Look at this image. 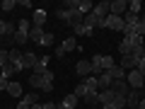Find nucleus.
Here are the masks:
<instances>
[{
	"instance_id": "obj_1",
	"label": "nucleus",
	"mask_w": 145,
	"mask_h": 109,
	"mask_svg": "<svg viewBox=\"0 0 145 109\" xmlns=\"http://www.w3.org/2000/svg\"><path fill=\"white\" fill-rule=\"evenodd\" d=\"M126 83H128L131 90H143L145 87V78L140 75L138 70H128L126 73Z\"/></svg>"
},
{
	"instance_id": "obj_2",
	"label": "nucleus",
	"mask_w": 145,
	"mask_h": 109,
	"mask_svg": "<svg viewBox=\"0 0 145 109\" xmlns=\"http://www.w3.org/2000/svg\"><path fill=\"white\" fill-rule=\"evenodd\" d=\"M29 85H31L34 90H44V92H53V85H46L44 75H39V73H31V78H29Z\"/></svg>"
},
{
	"instance_id": "obj_3",
	"label": "nucleus",
	"mask_w": 145,
	"mask_h": 109,
	"mask_svg": "<svg viewBox=\"0 0 145 109\" xmlns=\"http://www.w3.org/2000/svg\"><path fill=\"white\" fill-rule=\"evenodd\" d=\"M123 17H116V15H109L104 20V29H111V32H123Z\"/></svg>"
},
{
	"instance_id": "obj_4",
	"label": "nucleus",
	"mask_w": 145,
	"mask_h": 109,
	"mask_svg": "<svg viewBox=\"0 0 145 109\" xmlns=\"http://www.w3.org/2000/svg\"><path fill=\"white\" fill-rule=\"evenodd\" d=\"M126 10H128V3H126V0H114V3H109V15L123 17Z\"/></svg>"
},
{
	"instance_id": "obj_5",
	"label": "nucleus",
	"mask_w": 145,
	"mask_h": 109,
	"mask_svg": "<svg viewBox=\"0 0 145 109\" xmlns=\"http://www.w3.org/2000/svg\"><path fill=\"white\" fill-rule=\"evenodd\" d=\"M36 102H39V99H36V90H34V92H27V95H22V99L17 102V107H15V109H31Z\"/></svg>"
},
{
	"instance_id": "obj_6",
	"label": "nucleus",
	"mask_w": 145,
	"mask_h": 109,
	"mask_svg": "<svg viewBox=\"0 0 145 109\" xmlns=\"http://www.w3.org/2000/svg\"><path fill=\"white\" fill-rule=\"evenodd\" d=\"M92 12H94V17H97V20L102 22V27H104V20L109 17V3H106V0H102V3H97Z\"/></svg>"
},
{
	"instance_id": "obj_7",
	"label": "nucleus",
	"mask_w": 145,
	"mask_h": 109,
	"mask_svg": "<svg viewBox=\"0 0 145 109\" xmlns=\"http://www.w3.org/2000/svg\"><path fill=\"white\" fill-rule=\"evenodd\" d=\"M111 92H114L116 97H128L131 87H128V83H126V80H114V85H111Z\"/></svg>"
},
{
	"instance_id": "obj_8",
	"label": "nucleus",
	"mask_w": 145,
	"mask_h": 109,
	"mask_svg": "<svg viewBox=\"0 0 145 109\" xmlns=\"http://www.w3.org/2000/svg\"><path fill=\"white\" fill-rule=\"evenodd\" d=\"M140 99H143V92L140 90H131L128 97H126V109H138Z\"/></svg>"
},
{
	"instance_id": "obj_9",
	"label": "nucleus",
	"mask_w": 145,
	"mask_h": 109,
	"mask_svg": "<svg viewBox=\"0 0 145 109\" xmlns=\"http://www.w3.org/2000/svg\"><path fill=\"white\" fill-rule=\"evenodd\" d=\"M97 80H99V92H102V90H111V85H114V78H111L109 70H104Z\"/></svg>"
},
{
	"instance_id": "obj_10",
	"label": "nucleus",
	"mask_w": 145,
	"mask_h": 109,
	"mask_svg": "<svg viewBox=\"0 0 145 109\" xmlns=\"http://www.w3.org/2000/svg\"><path fill=\"white\" fill-rule=\"evenodd\" d=\"M75 73H78L80 78L85 80L89 73H92V66H89V61H78V63H75Z\"/></svg>"
},
{
	"instance_id": "obj_11",
	"label": "nucleus",
	"mask_w": 145,
	"mask_h": 109,
	"mask_svg": "<svg viewBox=\"0 0 145 109\" xmlns=\"http://www.w3.org/2000/svg\"><path fill=\"white\" fill-rule=\"evenodd\" d=\"M48 20V12L44 10V7H36L34 10V27H44Z\"/></svg>"
},
{
	"instance_id": "obj_12",
	"label": "nucleus",
	"mask_w": 145,
	"mask_h": 109,
	"mask_svg": "<svg viewBox=\"0 0 145 109\" xmlns=\"http://www.w3.org/2000/svg\"><path fill=\"white\" fill-rule=\"evenodd\" d=\"M48 63H51V56H39V61H36V66H34V73L44 75V73L48 70Z\"/></svg>"
},
{
	"instance_id": "obj_13",
	"label": "nucleus",
	"mask_w": 145,
	"mask_h": 109,
	"mask_svg": "<svg viewBox=\"0 0 145 109\" xmlns=\"http://www.w3.org/2000/svg\"><path fill=\"white\" fill-rule=\"evenodd\" d=\"M114 99H116V95L111 92V90H102V92H99V109H102L104 104H114Z\"/></svg>"
},
{
	"instance_id": "obj_14",
	"label": "nucleus",
	"mask_w": 145,
	"mask_h": 109,
	"mask_svg": "<svg viewBox=\"0 0 145 109\" xmlns=\"http://www.w3.org/2000/svg\"><path fill=\"white\" fill-rule=\"evenodd\" d=\"M138 58H133V56H123V58H121V68H123V70L126 73H128V70H135V68H138Z\"/></svg>"
},
{
	"instance_id": "obj_15",
	"label": "nucleus",
	"mask_w": 145,
	"mask_h": 109,
	"mask_svg": "<svg viewBox=\"0 0 145 109\" xmlns=\"http://www.w3.org/2000/svg\"><path fill=\"white\" fill-rule=\"evenodd\" d=\"M7 95H12V97H17V99H22V85L17 83V80H10V85H7Z\"/></svg>"
},
{
	"instance_id": "obj_16",
	"label": "nucleus",
	"mask_w": 145,
	"mask_h": 109,
	"mask_svg": "<svg viewBox=\"0 0 145 109\" xmlns=\"http://www.w3.org/2000/svg\"><path fill=\"white\" fill-rule=\"evenodd\" d=\"M36 61H39V56H34V53H22V68H31L34 70Z\"/></svg>"
},
{
	"instance_id": "obj_17",
	"label": "nucleus",
	"mask_w": 145,
	"mask_h": 109,
	"mask_svg": "<svg viewBox=\"0 0 145 109\" xmlns=\"http://www.w3.org/2000/svg\"><path fill=\"white\" fill-rule=\"evenodd\" d=\"M75 107H78V97L75 95H65V99L58 104V109H75Z\"/></svg>"
},
{
	"instance_id": "obj_18",
	"label": "nucleus",
	"mask_w": 145,
	"mask_h": 109,
	"mask_svg": "<svg viewBox=\"0 0 145 109\" xmlns=\"http://www.w3.org/2000/svg\"><path fill=\"white\" fill-rule=\"evenodd\" d=\"M41 36H44V27H31L29 29V41L41 44Z\"/></svg>"
},
{
	"instance_id": "obj_19",
	"label": "nucleus",
	"mask_w": 145,
	"mask_h": 109,
	"mask_svg": "<svg viewBox=\"0 0 145 109\" xmlns=\"http://www.w3.org/2000/svg\"><path fill=\"white\" fill-rule=\"evenodd\" d=\"M72 34H75V36H92L94 32H92V29H87V27L80 22V24H72Z\"/></svg>"
},
{
	"instance_id": "obj_20",
	"label": "nucleus",
	"mask_w": 145,
	"mask_h": 109,
	"mask_svg": "<svg viewBox=\"0 0 145 109\" xmlns=\"http://www.w3.org/2000/svg\"><path fill=\"white\" fill-rule=\"evenodd\" d=\"M138 22H140V17H138V15H133V12L126 10V15H123V24H126V27H135Z\"/></svg>"
},
{
	"instance_id": "obj_21",
	"label": "nucleus",
	"mask_w": 145,
	"mask_h": 109,
	"mask_svg": "<svg viewBox=\"0 0 145 109\" xmlns=\"http://www.w3.org/2000/svg\"><path fill=\"white\" fill-rule=\"evenodd\" d=\"M12 36H15V44H17V46H24V44L29 41V34H27V32H20V29H17Z\"/></svg>"
},
{
	"instance_id": "obj_22",
	"label": "nucleus",
	"mask_w": 145,
	"mask_h": 109,
	"mask_svg": "<svg viewBox=\"0 0 145 109\" xmlns=\"http://www.w3.org/2000/svg\"><path fill=\"white\" fill-rule=\"evenodd\" d=\"M61 49H63L65 53H68V51H75V49H78V41H75V36H68L65 41H63V46H61Z\"/></svg>"
},
{
	"instance_id": "obj_23",
	"label": "nucleus",
	"mask_w": 145,
	"mask_h": 109,
	"mask_svg": "<svg viewBox=\"0 0 145 109\" xmlns=\"http://www.w3.org/2000/svg\"><path fill=\"white\" fill-rule=\"evenodd\" d=\"M109 73H111V78H114V80H126V70L121 66H114Z\"/></svg>"
},
{
	"instance_id": "obj_24",
	"label": "nucleus",
	"mask_w": 145,
	"mask_h": 109,
	"mask_svg": "<svg viewBox=\"0 0 145 109\" xmlns=\"http://www.w3.org/2000/svg\"><path fill=\"white\" fill-rule=\"evenodd\" d=\"M15 32H17L15 24H7V22L0 20V36H3V34H15Z\"/></svg>"
},
{
	"instance_id": "obj_25",
	"label": "nucleus",
	"mask_w": 145,
	"mask_h": 109,
	"mask_svg": "<svg viewBox=\"0 0 145 109\" xmlns=\"http://www.w3.org/2000/svg\"><path fill=\"white\" fill-rule=\"evenodd\" d=\"M12 75H15V68H12L10 63H7L5 68H0V78H5V80H10Z\"/></svg>"
},
{
	"instance_id": "obj_26",
	"label": "nucleus",
	"mask_w": 145,
	"mask_h": 109,
	"mask_svg": "<svg viewBox=\"0 0 145 109\" xmlns=\"http://www.w3.org/2000/svg\"><path fill=\"white\" fill-rule=\"evenodd\" d=\"M116 63H114V58L111 56H102V70H111Z\"/></svg>"
},
{
	"instance_id": "obj_27",
	"label": "nucleus",
	"mask_w": 145,
	"mask_h": 109,
	"mask_svg": "<svg viewBox=\"0 0 145 109\" xmlns=\"http://www.w3.org/2000/svg\"><path fill=\"white\" fill-rule=\"evenodd\" d=\"M17 5H20V3H17V0H3V3H0V7H3V10H5V12L15 10Z\"/></svg>"
},
{
	"instance_id": "obj_28",
	"label": "nucleus",
	"mask_w": 145,
	"mask_h": 109,
	"mask_svg": "<svg viewBox=\"0 0 145 109\" xmlns=\"http://www.w3.org/2000/svg\"><path fill=\"white\" fill-rule=\"evenodd\" d=\"M72 95H75V97H78V99H82L85 95H87V87H85V83L75 85V92H72Z\"/></svg>"
},
{
	"instance_id": "obj_29",
	"label": "nucleus",
	"mask_w": 145,
	"mask_h": 109,
	"mask_svg": "<svg viewBox=\"0 0 145 109\" xmlns=\"http://www.w3.org/2000/svg\"><path fill=\"white\" fill-rule=\"evenodd\" d=\"M131 56L138 58V61H143V58H145V46H135L133 51H131Z\"/></svg>"
},
{
	"instance_id": "obj_30",
	"label": "nucleus",
	"mask_w": 145,
	"mask_h": 109,
	"mask_svg": "<svg viewBox=\"0 0 145 109\" xmlns=\"http://www.w3.org/2000/svg\"><path fill=\"white\" fill-rule=\"evenodd\" d=\"M56 17H58V20H63V22H68V24H70V17H68V10H65V7H58V10H56Z\"/></svg>"
},
{
	"instance_id": "obj_31",
	"label": "nucleus",
	"mask_w": 145,
	"mask_h": 109,
	"mask_svg": "<svg viewBox=\"0 0 145 109\" xmlns=\"http://www.w3.org/2000/svg\"><path fill=\"white\" fill-rule=\"evenodd\" d=\"M140 7H143V5H140V0H131V3H128V12H133V15H138Z\"/></svg>"
},
{
	"instance_id": "obj_32",
	"label": "nucleus",
	"mask_w": 145,
	"mask_h": 109,
	"mask_svg": "<svg viewBox=\"0 0 145 109\" xmlns=\"http://www.w3.org/2000/svg\"><path fill=\"white\" fill-rule=\"evenodd\" d=\"M17 29H20V32H27V34H29L31 22H29V20H20V22H17Z\"/></svg>"
},
{
	"instance_id": "obj_33",
	"label": "nucleus",
	"mask_w": 145,
	"mask_h": 109,
	"mask_svg": "<svg viewBox=\"0 0 145 109\" xmlns=\"http://www.w3.org/2000/svg\"><path fill=\"white\" fill-rule=\"evenodd\" d=\"M10 63V51H0V68H5Z\"/></svg>"
},
{
	"instance_id": "obj_34",
	"label": "nucleus",
	"mask_w": 145,
	"mask_h": 109,
	"mask_svg": "<svg viewBox=\"0 0 145 109\" xmlns=\"http://www.w3.org/2000/svg\"><path fill=\"white\" fill-rule=\"evenodd\" d=\"M51 44H53V34L44 32V36H41V46H51Z\"/></svg>"
},
{
	"instance_id": "obj_35",
	"label": "nucleus",
	"mask_w": 145,
	"mask_h": 109,
	"mask_svg": "<svg viewBox=\"0 0 145 109\" xmlns=\"http://www.w3.org/2000/svg\"><path fill=\"white\" fill-rule=\"evenodd\" d=\"M53 56H56L58 61H61V58H65V51H63L61 46H56V49H53Z\"/></svg>"
},
{
	"instance_id": "obj_36",
	"label": "nucleus",
	"mask_w": 145,
	"mask_h": 109,
	"mask_svg": "<svg viewBox=\"0 0 145 109\" xmlns=\"http://www.w3.org/2000/svg\"><path fill=\"white\" fill-rule=\"evenodd\" d=\"M135 70H138V73H140V75H143V78H145V58H143V61H140V63H138V68H135Z\"/></svg>"
},
{
	"instance_id": "obj_37",
	"label": "nucleus",
	"mask_w": 145,
	"mask_h": 109,
	"mask_svg": "<svg viewBox=\"0 0 145 109\" xmlns=\"http://www.w3.org/2000/svg\"><path fill=\"white\" fill-rule=\"evenodd\" d=\"M7 85H10V80H5V78H0V90H5V92H7Z\"/></svg>"
},
{
	"instance_id": "obj_38",
	"label": "nucleus",
	"mask_w": 145,
	"mask_h": 109,
	"mask_svg": "<svg viewBox=\"0 0 145 109\" xmlns=\"http://www.w3.org/2000/svg\"><path fill=\"white\" fill-rule=\"evenodd\" d=\"M44 109H58V104H53V102H46V104H44Z\"/></svg>"
},
{
	"instance_id": "obj_39",
	"label": "nucleus",
	"mask_w": 145,
	"mask_h": 109,
	"mask_svg": "<svg viewBox=\"0 0 145 109\" xmlns=\"http://www.w3.org/2000/svg\"><path fill=\"white\" fill-rule=\"evenodd\" d=\"M102 109H119V107H114V104H104Z\"/></svg>"
},
{
	"instance_id": "obj_40",
	"label": "nucleus",
	"mask_w": 145,
	"mask_h": 109,
	"mask_svg": "<svg viewBox=\"0 0 145 109\" xmlns=\"http://www.w3.org/2000/svg\"><path fill=\"white\" fill-rule=\"evenodd\" d=\"M31 109H44V104H39V102H36V104H34Z\"/></svg>"
},
{
	"instance_id": "obj_41",
	"label": "nucleus",
	"mask_w": 145,
	"mask_h": 109,
	"mask_svg": "<svg viewBox=\"0 0 145 109\" xmlns=\"http://www.w3.org/2000/svg\"><path fill=\"white\" fill-rule=\"evenodd\" d=\"M140 92H143V99H145V87H143V90H140Z\"/></svg>"
},
{
	"instance_id": "obj_42",
	"label": "nucleus",
	"mask_w": 145,
	"mask_h": 109,
	"mask_svg": "<svg viewBox=\"0 0 145 109\" xmlns=\"http://www.w3.org/2000/svg\"><path fill=\"white\" fill-rule=\"evenodd\" d=\"M143 22H145V17H143Z\"/></svg>"
},
{
	"instance_id": "obj_43",
	"label": "nucleus",
	"mask_w": 145,
	"mask_h": 109,
	"mask_svg": "<svg viewBox=\"0 0 145 109\" xmlns=\"http://www.w3.org/2000/svg\"><path fill=\"white\" fill-rule=\"evenodd\" d=\"M75 109H78V107H75Z\"/></svg>"
}]
</instances>
